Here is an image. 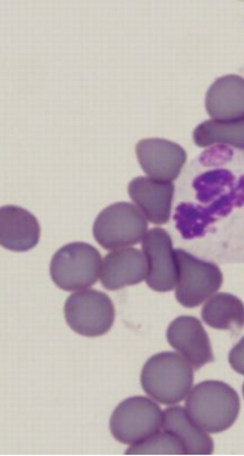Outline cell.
<instances>
[{
	"mask_svg": "<svg viewBox=\"0 0 244 456\" xmlns=\"http://www.w3.org/2000/svg\"><path fill=\"white\" fill-rule=\"evenodd\" d=\"M239 156L230 146L215 145L187 167L195 201L180 203L174 215L183 238H201L211 224L244 205V165Z\"/></svg>",
	"mask_w": 244,
	"mask_h": 456,
	"instance_id": "cell-1",
	"label": "cell"
},
{
	"mask_svg": "<svg viewBox=\"0 0 244 456\" xmlns=\"http://www.w3.org/2000/svg\"><path fill=\"white\" fill-rule=\"evenodd\" d=\"M194 369L180 353H159L150 358L141 374L142 388L164 405L182 402L192 389Z\"/></svg>",
	"mask_w": 244,
	"mask_h": 456,
	"instance_id": "cell-2",
	"label": "cell"
},
{
	"mask_svg": "<svg viewBox=\"0 0 244 456\" xmlns=\"http://www.w3.org/2000/svg\"><path fill=\"white\" fill-rule=\"evenodd\" d=\"M239 395L225 382L203 381L187 395L190 417L209 434L223 433L234 425L240 413Z\"/></svg>",
	"mask_w": 244,
	"mask_h": 456,
	"instance_id": "cell-3",
	"label": "cell"
},
{
	"mask_svg": "<svg viewBox=\"0 0 244 456\" xmlns=\"http://www.w3.org/2000/svg\"><path fill=\"white\" fill-rule=\"evenodd\" d=\"M148 228V218L135 205L118 202L97 216L93 234L103 249L118 250L143 241Z\"/></svg>",
	"mask_w": 244,
	"mask_h": 456,
	"instance_id": "cell-4",
	"label": "cell"
},
{
	"mask_svg": "<svg viewBox=\"0 0 244 456\" xmlns=\"http://www.w3.org/2000/svg\"><path fill=\"white\" fill-rule=\"evenodd\" d=\"M102 266V256L96 248L73 242L61 248L53 256L51 278L64 291H81L97 282Z\"/></svg>",
	"mask_w": 244,
	"mask_h": 456,
	"instance_id": "cell-5",
	"label": "cell"
},
{
	"mask_svg": "<svg viewBox=\"0 0 244 456\" xmlns=\"http://www.w3.org/2000/svg\"><path fill=\"white\" fill-rule=\"evenodd\" d=\"M65 321L80 336H104L115 323L116 311L111 298L97 290L73 293L64 306Z\"/></svg>",
	"mask_w": 244,
	"mask_h": 456,
	"instance_id": "cell-6",
	"label": "cell"
},
{
	"mask_svg": "<svg viewBox=\"0 0 244 456\" xmlns=\"http://www.w3.org/2000/svg\"><path fill=\"white\" fill-rule=\"evenodd\" d=\"M178 265L176 299L182 306L194 308L222 288L223 273L217 265L203 262L183 249L175 250Z\"/></svg>",
	"mask_w": 244,
	"mask_h": 456,
	"instance_id": "cell-7",
	"label": "cell"
},
{
	"mask_svg": "<svg viewBox=\"0 0 244 456\" xmlns=\"http://www.w3.org/2000/svg\"><path fill=\"white\" fill-rule=\"evenodd\" d=\"M164 412L148 397H130L120 403L110 420V430L118 442L133 445L162 429Z\"/></svg>",
	"mask_w": 244,
	"mask_h": 456,
	"instance_id": "cell-8",
	"label": "cell"
},
{
	"mask_svg": "<svg viewBox=\"0 0 244 456\" xmlns=\"http://www.w3.org/2000/svg\"><path fill=\"white\" fill-rule=\"evenodd\" d=\"M148 260L146 283L157 292H169L176 288L178 265L173 240L164 228H153L142 241Z\"/></svg>",
	"mask_w": 244,
	"mask_h": 456,
	"instance_id": "cell-9",
	"label": "cell"
},
{
	"mask_svg": "<svg viewBox=\"0 0 244 456\" xmlns=\"http://www.w3.org/2000/svg\"><path fill=\"white\" fill-rule=\"evenodd\" d=\"M136 156L144 173L161 182H174L180 177L187 161L186 151L177 142L164 138L138 142Z\"/></svg>",
	"mask_w": 244,
	"mask_h": 456,
	"instance_id": "cell-10",
	"label": "cell"
},
{
	"mask_svg": "<svg viewBox=\"0 0 244 456\" xmlns=\"http://www.w3.org/2000/svg\"><path fill=\"white\" fill-rule=\"evenodd\" d=\"M167 339L194 370L215 361L209 337L201 322L193 316H181L172 322L167 330Z\"/></svg>",
	"mask_w": 244,
	"mask_h": 456,
	"instance_id": "cell-11",
	"label": "cell"
},
{
	"mask_svg": "<svg viewBox=\"0 0 244 456\" xmlns=\"http://www.w3.org/2000/svg\"><path fill=\"white\" fill-rule=\"evenodd\" d=\"M128 194L138 209L154 225H165L169 222L175 194L173 182L136 177L129 183Z\"/></svg>",
	"mask_w": 244,
	"mask_h": 456,
	"instance_id": "cell-12",
	"label": "cell"
},
{
	"mask_svg": "<svg viewBox=\"0 0 244 456\" xmlns=\"http://www.w3.org/2000/svg\"><path fill=\"white\" fill-rule=\"evenodd\" d=\"M148 274V260L135 248H122L105 256L101 272L102 285L108 290H120L143 282Z\"/></svg>",
	"mask_w": 244,
	"mask_h": 456,
	"instance_id": "cell-13",
	"label": "cell"
},
{
	"mask_svg": "<svg viewBox=\"0 0 244 456\" xmlns=\"http://www.w3.org/2000/svg\"><path fill=\"white\" fill-rule=\"evenodd\" d=\"M39 222L21 207L5 206L0 210V243L7 250L26 252L38 244Z\"/></svg>",
	"mask_w": 244,
	"mask_h": 456,
	"instance_id": "cell-14",
	"label": "cell"
},
{
	"mask_svg": "<svg viewBox=\"0 0 244 456\" xmlns=\"http://www.w3.org/2000/svg\"><path fill=\"white\" fill-rule=\"evenodd\" d=\"M206 110L214 120L244 118V78L229 75L210 86L206 95Z\"/></svg>",
	"mask_w": 244,
	"mask_h": 456,
	"instance_id": "cell-15",
	"label": "cell"
},
{
	"mask_svg": "<svg viewBox=\"0 0 244 456\" xmlns=\"http://www.w3.org/2000/svg\"><path fill=\"white\" fill-rule=\"evenodd\" d=\"M162 429L176 436L185 446L187 455H210L214 453V441L190 417L185 407L172 406L164 411Z\"/></svg>",
	"mask_w": 244,
	"mask_h": 456,
	"instance_id": "cell-16",
	"label": "cell"
},
{
	"mask_svg": "<svg viewBox=\"0 0 244 456\" xmlns=\"http://www.w3.org/2000/svg\"><path fill=\"white\" fill-rule=\"evenodd\" d=\"M201 316L210 328L237 333L244 328V304L230 293H217L207 300Z\"/></svg>",
	"mask_w": 244,
	"mask_h": 456,
	"instance_id": "cell-17",
	"label": "cell"
},
{
	"mask_svg": "<svg viewBox=\"0 0 244 456\" xmlns=\"http://www.w3.org/2000/svg\"><path fill=\"white\" fill-rule=\"evenodd\" d=\"M193 140L199 148L215 145L244 149V118L237 120H208L199 125L193 132Z\"/></svg>",
	"mask_w": 244,
	"mask_h": 456,
	"instance_id": "cell-18",
	"label": "cell"
},
{
	"mask_svg": "<svg viewBox=\"0 0 244 456\" xmlns=\"http://www.w3.org/2000/svg\"><path fill=\"white\" fill-rule=\"evenodd\" d=\"M126 454L133 455H185L186 450L176 436L162 429L144 441L133 444Z\"/></svg>",
	"mask_w": 244,
	"mask_h": 456,
	"instance_id": "cell-19",
	"label": "cell"
},
{
	"mask_svg": "<svg viewBox=\"0 0 244 456\" xmlns=\"http://www.w3.org/2000/svg\"><path fill=\"white\" fill-rule=\"evenodd\" d=\"M229 362L232 369L244 376V337L233 349L231 350Z\"/></svg>",
	"mask_w": 244,
	"mask_h": 456,
	"instance_id": "cell-20",
	"label": "cell"
},
{
	"mask_svg": "<svg viewBox=\"0 0 244 456\" xmlns=\"http://www.w3.org/2000/svg\"><path fill=\"white\" fill-rule=\"evenodd\" d=\"M243 396H244V385H243Z\"/></svg>",
	"mask_w": 244,
	"mask_h": 456,
	"instance_id": "cell-21",
	"label": "cell"
}]
</instances>
